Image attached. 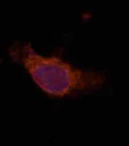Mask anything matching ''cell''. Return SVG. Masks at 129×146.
I'll use <instances>...</instances> for the list:
<instances>
[{"instance_id":"obj_1","label":"cell","mask_w":129,"mask_h":146,"mask_svg":"<svg viewBox=\"0 0 129 146\" xmlns=\"http://www.w3.org/2000/svg\"><path fill=\"white\" fill-rule=\"evenodd\" d=\"M12 60L21 64L45 94L65 96L74 91L98 88L105 83L103 73L73 67L58 57L37 54L28 43L15 42L9 48Z\"/></svg>"}]
</instances>
